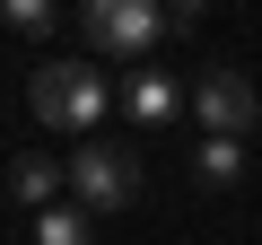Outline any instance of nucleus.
Here are the masks:
<instances>
[{
	"label": "nucleus",
	"instance_id": "obj_1",
	"mask_svg": "<svg viewBox=\"0 0 262 245\" xmlns=\"http://www.w3.org/2000/svg\"><path fill=\"white\" fill-rule=\"evenodd\" d=\"M114 96H122V88H114L96 62H35V70H27V105H35V122H44V132H70V140L96 132Z\"/></svg>",
	"mask_w": 262,
	"mask_h": 245
},
{
	"label": "nucleus",
	"instance_id": "obj_2",
	"mask_svg": "<svg viewBox=\"0 0 262 245\" xmlns=\"http://www.w3.org/2000/svg\"><path fill=\"white\" fill-rule=\"evenodd\" d=\"M79 35H88L96 62L149 70V44L166 35V9H158V0H88V9H79Z\"/></svg>",
	"mask_w": 262,
	"mask_h": 245
},
{
	"label": "nucleus",
	"instance_id": "obj_3",
	"mask_svg": "<svg viewBox=\"0 0 262 245\" xmlns=\"http://www.w3.org/2000/svg\"><path fill=\"white\" fill-rule=\"evenodd\" d=\"M70 201L96 219V210H131L140 201V158L122 140H79L70 149Z\"/></svg>",
	"mask_w": 262,
	"mask_h": 245
},
{
	"label": "nucleus",
	"instance_id": "obj_4",
	"mask_svg": "<svg viewBox=\"0 0 262 245\" xmlns=\"http://www.w3.org/2000/svg\"><path fill=\"white\" fill-rule=\"evenodd\" d=\"M192 114H201V140H245L253 122H262V96H253V79H245V70H201Z\"/></svg>",
	"mask_w": 262,
	"mask_h": 245
},
{
	"label": "nucleus",
	"instance_id": "obj_5",
	"mask_svg": "<svg viewBox=\"0 0 262 245\" xmlns=\"http://www.w3.org/2000/svg\"><path fill=\"white\" fill-rule=\"evenodd\" d=\"M9 201H27L35 219H44V210H61V201H70V158H53V149H27V158L9 167Z\"/></svg>",
	"mask_w": 262,
	"mask_h": 245
},
{
	"label": "nucleus",
	"instance_id": "obj_6",
	"mask_svg": "<svg viewBox=\"0 0 262 245\" xmlns=\"http://www.w3.org/2000/svg\"><path fill=\"white\" fill-rule=\"evenodd\" d=\"M114 105H122V114H131V122H140V132H166V122H175V114H184V88H175V79H166V70H131V79H122V96H114Z\"/></svg>",
	"mask_w": 262,
	"mask_h": 245
},
{
	"label": "nucleus",
	"instance_id": "obj_7",
	"mask_svg": "<svg viewBox=\"0 0 262 245\" xmlns=\"http://www.w3.org/2000/svg\"><path fill=\"white\" fill-rule=\"evenodd\" d=\"M192 167H201V184H219V193H227V184L245 175V140H201V149H192Z\"/></svg>",
	"mask_w": 262,
	"mask_h": 245
},
{
	"label": "nucleus",
	"instance_id": "obj_8",
	"mask_svg": "<svg viewBox=\"0 0 262 245\" xmlns=\"http://www.w3.org/2000/svg\"><path fill=\"white\" fill-rule=\"evenodd\" d=\"M35 245H96V228H88V210H70V201H61V210H44V219H35Z\"/></svg>",
	"mask_w": 262,
	"mask_h": 245
},
{
	"label": "nucleus",
	"instance_id": "obj_9",
	"mask_svg": "<svg viewBox=\"0 0 262 245\" xmlns=\"http://www.w3.org/2000/svg\"><path fill=\"white\" fill-rule=\"evenodd\" d=\"M0 27H18V35H53L61 9H53V0H0Z\"/></svg>",
	"mask_w": 262,
	"mask_h": 245
}]
</instances>
